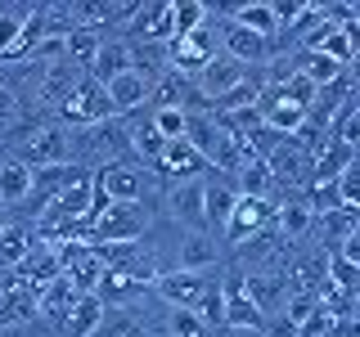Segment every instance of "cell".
<instances>
[{"instance_id":"obj_17","label":"cell","mask_w":360,"mask_h":337,"mask_svg":"<svg viewBox=\"0 0 360 337\" xmlns=\"http://www.w3.org/2000/svg\"><path fill=\"white\" fill-rule=\"evenodd\" d=\"M149 121L162 140H185V126H189V112L180 108H149Z\"/></svg>"},{"instance_id":"obj_9","label":"cell","mask_w":360,"mask_h":337,"mask_svg":"<svg viewBox=\"0 0 360 337\" xmlns=\"http://www.w3.org/2000/svg\"><path fill=\"white\" fill-rule=\"evenodd\" d=\"M221 252H225L221 239H212V234H185V230H180L172 270H194V275H207V270L221 265Z\"/></svg>"},{"instance_id":"obj_5","label":"cell","mask_w":360,"mask_h":337,"mask_svg":"<svg viewBox=\"0 0 360 337\" xmlns=\"http://www.w3.org/2000/svg\"><path fill=\"white\" fill-rule=\"evenodd\" d=\"M217 27H221L217 50L225 54V59H234V63H243V67H266V63H275V45H270L266 37H257V32H248V27H234V22L221 14V9H217Z\"/></svg>"},{"instance_id":"obj_4","label":"cell","mask_w":360,"mask_h":337,"mask_svg":"<svg viewBox=\"0 0 360 337\" xmlns=\"http://www.w3.org/2000/svg\"><path fill=\"white\" fill-rule=\"evenodd\" d=\"M212 288H217V270H207V275H194V270H162V275L153 279L149 297H158L167 310H198Z\"/></svg>"},{"instance_id":"obj_19","label":"cell","mask_w":360,"mask_h":337,"mask_svg":"<svg viewBox=\"0 0 360 337\" xmlns=\"http://www.w3.org/2000/svg\"><path fill=\"white\" fill-rule=\"evenodd\" d=\"M217 337H270L266 329H212Z\"/></svg>"},{"instance_id":"obj_1","label":"cell","mask_w":360,"mask_h":337,"mask_svg":"<svg viewBox=\"0 0 360 337\" xmlns=\"http://www.w3.org/2000/svg\"><path fill=\"white\" fill-rule=\"evenodd\" d=\"M153 230L149 202H108L90 220V243H140Z\"/></svg>"},{"instance_id":"obj_3","label":"cell","mask_w":360,"mask_h":337,"mask_svg":"<svg viewBox=\"0 0 360 337\" xmlns=\"http://www.w3.org/2000/svg\"><path fill=\"white\" fill-rule=\"evenodd\" d=\"M54 117H59V126H63V131H82V126H95V121H108L112 112H108V95H104V86L90 81V77L82 72V77H77V86L59 99Z\"/></svg>"},{"instance_id":"obj_6","label":"cell","mask_w":360,"mask_h":337,"mask_svg":"<svg viewBox=\"0 0 360 337\" xmlns=\"http://www.w3.org/2000/svg\"><path fill=\"white\" fill-rule=\"evenodd\" d=\"M270 216H275V202L270 198H239L234 211H230V220H225V230H221V239L230 247H239V243L252 239L257 230H266Z\"/></svg>"},{"instance_id":"obj_12","label":"cell","mask_w":360,"mask_h":337,"mask_svg":"<svg viewBox=\"0 0 360 337\" xmlns=\"http://www.w3.org/2000/svg\"><path fill=\"white\" fill-rule=\"evenodd\" d=\"M32 243H37L32 220L5 216V225H0V270H18V261L32 252Z\"/></svg>"},{"instance_id":"obj_11","label":"cell","mask_w":360,"mask_h":337,"mask_svg":"<svg viewBox=\"0 0 360 337\" xmlns=\"http://www.w3.org/2000/svg\"><path fill=\"white\" fill-rule=\"evenodd\" d=\"M32 194V166H22L18 157H0V211H18Z\"/></svg>"},{"instance_id":"obj_20","label":"cell","mask_w":360,"mask_h":337,"mask_svg":"<svg viewBox=\"0 0 360 337\" xmlns=\"http://www.w3.org/2000/svg\"><path fill=\"white\" fill-rule=\"evenodd\" d=\"M9 288H14V275H9V270H0V297H5Z\"/></svg>"},{"instance_id":"obj_2","label":"cell","mask_w":360,"mask_h":337,"mask_svg":"<svg viewBox=\"0 0 360 337\" xmlns=\"http://www.w3.org/2000/svg\"><path fill=\"white\" fill-rule=\"evenodd\" d=\"M9 144H14L9 157H18L22 166H32V171L72 162V157H68V131L59 126V121H37V126H27L18 140H9Z\"/></svg>"},{"instance_id":"obj_8","label":"cell","mask_w":360,"mask_h":337,"mask_svg":"<svg viewBox=\"0 0 360 337\" xmlns=\"http://www.w3.org/2000/svg\"><path fill=\"white\" fill-rule=\"evenodd\" d=\"M149 77H140L131 67V72L112 77V81H104V95H108V112L112 117H131V112H144L149 108Z\"/></svg>"},{"instance_id":"obj_15","label":"cell","mask_w":360,"mask_h":337,"mask_svg":"<svg viewBox=\"0 0 360 337\" xmlns=\"http://www.w3.org/2000/svg\"><path fill=\"white\" fill-rule=\"evenodd\" d=\"M162 333L167 337H212V329L198 319V310H167L162 306Z\"/></svg>"},{"instance_id":"obj_16","label":"cell","mask_w":360,"mask_h":337,"mask_svg":"<svg viewBox=\"0 0 360 337\" xmlns=\"http://www.w3.org/2000/svg\"><path fill=\"white\" fill-rule=\"evenodd\" d=\"M207 18H212V5H202V0H180V5H172V27H176V37L198 32Z\"/></svg>"},{"instance_id":"obj_7","label":"cell","mask_w":360,"mask_h":337,"mask_svg":"<svg viewBox=\"0 0 360 337\" xmlns=\"http://www.w3.org/2000/svg\"><path fill=\"white\" fill-rule=\"evenodd\" d=\"M234 202H239V194H234V180L230 176H217V171L202 176V220H207L212 239H221V230H225V220H230Z\"/></svg>"},{"instance_id":"obj_13","label":"cell","mask_w":360,"mask_h":337,"mask_svg":"<svg viewBox=\"0 0 360 337\" xmlns=\"http://www.w3.org/2000/svg\"><path fill=\"white\" fill-rule=\"evenodd\" d=\"M104 310L108 306L95 297V292H82V297L72 301V310L63 315V324H59V333H54V337H90V333L99 329V319H104Z\"/></svg>"},{"instance_id":"obj_14","label":"cell","mask_w":360,"mask_h":337,"mask_svg":"<svg viewBox=\"0 0 360 337\" xmlns=\"http://www.w3.org/2000/svg\"><path fill=\"white\" fill-rule=\"evenodd\" d=\"M90 337H153V324L144 315H135V306H108Z\"/></svg>"},{"instance_id":"obj_10","label":"cell","mask_w":360,"mask_h":337,"mask_svg":"<svg viewBox=\"0 0 360 337\" xmlns=\"http://www.w3.org/2000/svg\"><path fill=\"white\" fill-rule=\"evenodd\" d=\"M131 67H135L131 41L127 37H104V41H99V50H95V59H90V67H86V77L104 86V81H112V77L131 72Z\"/></svg>"},{"instance_id":"obj_18","label":"cell","mask_w":360,"mask_h":337,"mask_svg":"<svg viewBox=\"0 0 360 337\" xmlns=\"http://www.w3.org/2000/svg\"><path fill=\"white\" fill-rule=\"evenodd\" d=\"M0 337H54V333L41 329V324H22V329H9V333H0Z\"/></svg>"}]
</instances>
